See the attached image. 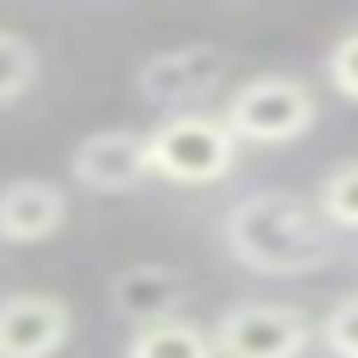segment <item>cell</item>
Here are the masks:
<instances>
[{"label": "cell", "mask_w": 358, "mask_h": 358, "mask_svg": "<svg viewBox=\"0 0 358 358\" xmlns=\"http://www.w3.org/2000/svg\"><path fill=\"white\" fill-rule=\"evenodd\" d=\"M73 336V308L50 291L0 296V358H56Z\"/></svg>", "instance_id": "7"}, {"label": "cell", "mask_w": 358, "mask_h": 358, "mask_svg": "<svg viewBox=\"0 0 358 358\" xmlns=\"http://www.w3.org/2000/svg\"><path fill=\"white\" fill-rule=\"evenodd\" d=\"M34 73H39L34 45H28L22 34H11V28H0V106H11V101L34 84Z\"/></svg>", "instance_id": "12"}, {"label": "cell", "mask_w": 358, "mask_h": 358, "mask_svg": "<svg viewBox=\"0 0 358 358\" xmlns=\"http://www.w3.org/2000/svg\"><path fill=\"white\" fill-rule=\"evenodd\" d=\"M313 341V319L296 302H235L213 324L218 358H302Z\"/></svg>", "instance_id": "4"}, {"label": "cell", "mask_w": 358, "mask_h": 358, "mask_svg": "<svg viewBox=\"0 0 358 358\" xmlns=\"http://www.w3.org/2000/svg\"><path fill=\"white\" fill-rule=\"evenodd\" d=\"M67 173H73L90 196H123V190H134V185L151 173L145 134H134V129H95V134H84V140L73 145Z\"/></svg>", "instance_id": "6"}, {"label": "cell", "mask_w": 358, "mask_h": 358, "mask_svg": "<svg viewBox=\"0 0 358 358\" xmlns=\"http://www.w3.org/2000/svg\"><path fill=\"white\" fill-rule=\"evenodd\" d=\"M224 252L252 274H313L336 257L324 213L291 190H246L224 213Z\"/></svg>", "instance_id": "1"}, {"label": "cell", "mask_w": 358, "mask_h": 358, "mask_svg": "<svg viewBox=\"0 0 358 358\" xmlns=\"http://www.w3.org/2000/svg\"><path fill=\"white\" fill-rule=\"evenodd\" d=\"M123 358H218L213 352V330H201L196 319H157V324H140L123 347Z\"/></svg>", "instance_id": "10"}, {"label": "cell", "mask_w": 358, "mask_h": 358, "mask_svg": "<svg viewBox=\"0 0 358 358\" xmlns=\"http://www.w3.org/2000/svg\"><path fill=\"white\" fill-rule=\"evenodd\" d=\"M319 341H324L336 358H358V291H347V296H341V302L324 313Z\"/></svg>", "instance_id": "13"}, {"label": "cell", "mask_w": 358, "mask_h": 358, "mask_svg": "<svg viewBox=\"0 0 358 358\" xmlns=\"http://www.w3.org/2000/svg\"><path fill=\"white\" fill-rule=\"evenodd\" d=\"M313 117H319V101L296 73H257L224 101V123L246 145H291L313 129Z\"/></svg>", "instance_id": "3"}, {"label": "cell", "mask_w": 358, "mask_h": 358, "mask_svg": "<svg viewBox=\"0 0 358 358\" xmlns=\"http://www.w3.org/2000/svg\"><path fill=\"white\" fill-rule=\"evenodd\" d=\"M106 302H112V313H123L134 330H140V324H157V319H173V308L185 302V274L168 268V263L117 268V280L106 285Z\"/></svg>", "instance_id": "8"}, {"label": "cell", "mask_w": 358, "mask_h": 358, "mask_svg": "<svg viewBox=\"0 0 358 358\" xmlns=\"http://www.w3.org/2000/svg\"><path fill=\"white\" fill-rule=\"evenodd\" d=\"M224 78H229V56H224L218 45H207V39L168 45V50H157V56H145V62L134 67V90H140L151 106H162L168 117H179V112H190L196 101L218 95Z\"/></svg>", "instance_id": "5"}, {"label": "cell", "mask_w": 358, "mask_h": 358, "mask_svg": "<svg viewBox=\"0 0 358 358\" xmlns=\"http://www.w3.org/2000/svg\"><path fill=\"white\" fill-rule=\"evenodd\" d=\"M324 73H330V84H336L347 101H358V28H352V34H341V39L330 45Z\"/></svg>", "instance_id": "14"}, {"label": "cell", "mask_w": 358, "mask_h": 358, "mask_svg": "<svg viewBox=\"0 0 358 358\" xmlns=\"http://www.w3.org/2000/svg\"><path fill=\"white\" fill-rule=\"evenodd\" d=\"M313 207L324 213L330 229H358V157L324 168V179L313 190Z\"/></svg>", "instance_id": "11"}, {"label": "cell", "mask_w": 358, "mask_h": 358, "mask_svg": "<svg viewBox=\"0 0 358 358\" xmlns=\"http://www.w3.org/2000/svg\"><path fill=\"white\" fill-rule=\"evenodd\" d=\"M145 151H151V173H162L173 185H218V179L235 173L241 140L224 117L179 112V117H162L145 134Z\"/></svg>", "instance_id": "2"}, {"label": "cell", "mask_w": 358, "mask_h": 358, "mask_svg": "<svg viewBox=\"0 0 358 358\" xmlns=\"http://www.w3.org/2000/svg\"><path fill=\"white\" fill-rule=\"evenodd\" d=\"M62 224H67V196L50 179H11L0 190V241L34 246V241H50Z\"/></svg>", "instance_id": "9"}]
</instances>
